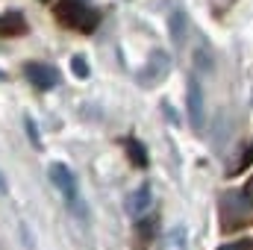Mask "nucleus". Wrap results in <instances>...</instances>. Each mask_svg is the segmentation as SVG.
I'll return each instance as SVG.
<instances>
[{
	"mask_svg": "<svg viewBox=\"0 0 253 250\" xmlns=\"http://www.w3.org/2000/svg\"><path fill=\"white\" fill-rule=\"evenodd\" d=\"M47 177H50L53 188L59 191V197H62V203L68 206V212L77 215L80 221H88V203H85V197L80 191V183H77L74 171L65 162H50L47 165Z\"/></svg>",
	"mask_w": 253,
	"mask_h": 250,
	"instance_id": "nucleus-1",
	"label": "nucleus"
},
{
	"mask_svg": "<svg viewBox=\"0 0 253 250\" xmlns=\"http://www.w3.org/2000/svg\"><path fill=\"white\" fill-rule=\"evenodd\" d=\"M56 18L62 21L65 27L80 30V33H94L100 15L85 3V0H59L56 3Z\"/></svg>",
	"mask_w": 253,
	"mask_h": 250,
	"instance_id": "nucleus-2",
	"label": "nucleus"
},
{
	"mask_svg": "<svg viewBox=\"0 0 253 250\" xmlns=\"http://www.w3.org/2000/svg\"><path fill=\"white\" fill-rule=\"evenodd\" d=\"M253 212L251 200H248V194H245V188L242 191H230V194H224V200H221V218H224V230H236V227H245L248 221H251Z\"/></svg>",
	"mask_w": 253,
	"mask_h": 250,
	"instance_id": "nucleus-3",
	"label": "nucleus"
},
{
	"mask_svg": "<svg viewBox=\"0 0 253 250\" xmlns=\"http://www.w3.org/2000/svg\"><path fill=\"white\" fill-rule=\"evenodd\" d=\"M168 74H171V56L165 53V50H153L150 53V59L147 65L141 68V74H138V85H144V88H156L162 80H168Z\"/></svg>",
	"mask_w": 253,
	"mask_h": 250,
	"instance_id": "nucleus-4",
	"label": "nucleus"
},
{
	"mask_svg": "<svg viewBox=\"0 0 253 250\" xmlns=\"http://www.w3.org/2000/svg\"><path fill=\"white\" fill-rule=\"evenodd\" d=\"M24 77L36 91H50V88L59 85V71L47 62H27L24 65Z\"/></svg>",
	"mask_w": 253,
	"mask_h": 250,
	"instance_id": "nucleus-5",
	"label": "nucleus"
},
{
	"mask_svg": "<svg viewBox=\"0 0 253 250\" xmlns=\"http://www.w3.org/2000/svg\"><path fill=\"white\" fill-rule=\"evenodd\" d=\"M186 103H189L191 129H203V124H206V100H203V88H200V83L194 77L189 80V97H186Z\"/></svg>",
	"mask_w": 253,
	"mask_h": 250,
	"instance_id": "nucleus-6",
	"label": "nucleus"
},
{
	"mask_svg": "<svg viewBox=\"0 0 253 250\" xmlns=\"http://www.w3.org/2000/svg\"><path fill=\"white\" fill-rule=\"evenodd\" d=\"M150 206H153V188L147 186H138L129 191V197H126V212L138 221V218H144L147 212H150Z\"/></svg>",
	"mask_w": 253,
	"mask_h": 250,
	"instance_id": "nucleus-7",
	"label": "nucleus"
},
{
	"mask_svg": "<svg viewBox=\"0 0 253 250\" xmlns=\"http://www.w3.org/2000/svg\"><path fill=\"white\" fill-rule=\"evenodd\" d=\"M24 33H27V18L21 12L0 15V36H24Z\"/></svg>",
	"mask_w": 253,
	"mask_h": 250,
	"instance_id": "nucleus-8",
	"label": "nucleus"
},
{
	"mask_svg": "<svg viewBox=\"0 0 253 250\" xmlns=\"http://www.w3.org/2000/svg\"><path fill=\"white\" fill-rule=\"evenodd\" d=\"M162 250H189V230L183 224L171 227L165 236H162Z\"/></svg>",
	"mask_w": 253,
	"mask_h": 250,
	"instance_id": "nucleus-9",
	"label": "nucleus"
},
{
	"mask_svg": "<svg viewBox=\"0 0 253 250\" xmlns=\"http://www.w3.org/2000/svg\"><path fill=\"white\" fill-rule=\"evenodd\" d=\"M124 150H126V156H129V165L132 168H147L150 156H147V147L138 138H124Z\"/></svg>",
	"mask_w": 253,
	"mask_h": 250,
	"instance_id": "nucleus-10",
	"label": "nucleus"
},
{
	"mask_svg": "<svg viewBox=\"0 0 253 250\" xmlns=\"http://www.w3.org/2000/svg\"><path fill=\"white\" fill-rule=\"evenodd\" d=\"M153 233H156V218H150V215L138 218V224H135V248L144 250L153 242Z\"/></svg>",
	"mask_w": 253,
	"mask_h": 250,
	"instance_id": "nucleus-11",
	"label": "nucleus"
},
{
	"mask_svg": "<svg viewBox=\"0 0 253 250\" xmlns=\"http://www.w3.org/2000/svg\"><path fill=\"white\" fill-rule=\"evenodd\" d=\"M168 27H171V39H174V44L180 47V44L186 42V27H189L186 12H183V9H174L171 18H168Z\"/></svg>",
	"mask_w": 253,
	"mask_h": 250,
	"instance_id": "nucleus-12",
	"label": "nucleus"
},
{
	"mask_svg": "<svg viewBox=\"0 0 253 250\" xmlns=\"http://www.w3.org/2000/svg\"><path fill=\"white\" fill-rule=\"evenodd\" d=\"M24 132H27V138H30V144H33L36 150L44 147V141H42V129H39V124H36L33 115H24Z\"/></svg>",
	"mask_w": 253,
	"mask_h": 250,
	"instance_id": "nucleus-13",
	"label": "nucleus"
},
{
	"mask_svg": "<svg viewBox=\"0 0 253 250\" xmlns=\"http://www.w3.org/2000/svg\"><path fill=\"white\" fill-rule=\"evenodd\" d=\"M71 71L77 74V80H88V74H91V71H88V62H85V56H80V53L71 56Z\"/></svg>",
	"mask_w": 253,
	"mask_h": 250,
	"instance_id": "nucleus-14",
	"label": "nucleus"
},
{
	"mask_svg": "<svg viewBox=\"0 0 253 250\" xmlns=\"http://www.w3.org/2000/svg\"><path fill=\"white\" fill-rule=\"evenodd\" d=\"M251 165H253V141H251V144H248V150L242 153V159L236 162V168H230V177H236L239 171H248Z\"/></svg>",
	"mask_w": 253,
	"mask_h": 250,
	"instance_id": "nucleus-15",
	"label": "nucleus"
},
{
	"mask_svg": "<svg viewBox=\"0 0 253 250\" xmlns=\"http://www.w3.org/2000/svg\"><path fill=\"white\" fill-rule=\"evenodd\" d=\"M218 250H253V239H239V242H227Z\"/></svg>",
	"mask_w": 253,
	"mask_h": 250,
	"instance_id": "nucleus-16",
	"label": "nucleus"
},
{
	"mask_svg": "<svg viewBox=\"0 0 253 250\" xmlns=\"http://www.w3.org/2000/svg\"><path fill=\"white\" fill-rule=\"evenodd\" d=\"M245 194H248V200H251V206H253V180L245 186Z\"/></svg>",
	"mask_w": 253,
	"mask_h": 250,
	"instance_id": "nucleus-17",
	"label": "nucleus"
},
{
	"mask_svg": "<svg viewBox=\"0 0 253 250\" xmlns=\"http://www.w3.org/2000/svg\"><path fill=\"white\" fill-rule=\"evenodd\" d=\"M6 191H9V183H6V177L0 174V194H6Z\"/></svg>",
	"mask_w": 253,
	"mask_h": 250,
	"instance_id": "nucleus-18",
	"label": "nucleus"
},
{
	"mask_svg": "<svg viewBox=\"0 0 253 250\" xmlns=\"http://www.w3.org/2000/svg\"><path fill=\"white\" fill-rule=\"evenodd\" d=\"M0 83H6V71L3 68H0Z\"/></svg>",
	"mask_w": 253,
	"mask_h": 250,
	"instance_id": "nucleus-19",
	"label": "nucleus"
},
{
	"mask_svg": "<svg viewBox=\"0 0 253 250\" xmlns=\"http://www.w3.org/2000/svg\"><path fill=\"white\" fill-rule=\"evenodd\" d=\"M42 3H50V0H42Z\"/></svg>",
	"mask_w": 253,
	"mask_h": 250,
	"instance_id": "nucleus-20",
	"label": "nucleus"
}]
</instances>
